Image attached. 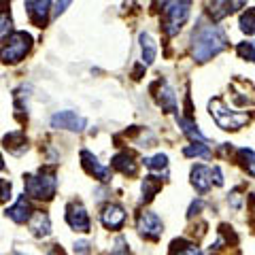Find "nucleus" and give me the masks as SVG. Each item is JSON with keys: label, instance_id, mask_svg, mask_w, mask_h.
<instances>
[{"label": "nucleus", "instance_id": "f257e3e1", "mask_svg": "<svg viewBox=\"0 0 255 255\" xmlns=\"http://www.w3.org/2000/svg\"><path fill=\"white\" fill-rule=\"evenodd\" d=\"M228 49V36L219 26L206 21H198L191 34V55L196 62H209L215 55Z\"/></svg>", "mask_w": 255, "mask_h": 255}, {"label": "nucleus", "instance_id": "f03ea898", "mask_svg": "<svg viewBox=\"0 0 255 255\" xmlns=\"http://www.w3.org/2000/svg\"><path fill=\"white\" fill-rule=\"evenodd\" d=\"M162 11V30L166 36L179 34L183 23L189 19L191 0H155Z\"/></svg>", "mask_w": 255, "mask_h": 255}, {"label": "nucleus", "instance_id": "7ed1b4c3", "mask_svg": "<svg viewBox=\"0 0 255 255\" xmlns=\"http://www.w3.org/2000/svg\"><path fill=\"white\" fill-rule=\"evenodd\" d=\"M26 194L34 200H45L49 202L55 196V189H58V179H55V170L53 168H38L34 174H28L26 177Z\"/></svg>", "mask_w": 255, "mask_h": 255}, {"label": "nucleus", "instance_id": "20e7f679", "mask_svg": "<svg viewBox=\"0 0 255 255\" xmlns=\"http://www.w3.org/2000/svg\"><path fill=\"white\" fill-rule=\"evenodd\" d=\"M209 111H211V117L215 119V124H217L221 130H238V128H243L249 122V115L228 109L221 98H213L209 102Z\"/></svg>", "mask_w": 255, "mask_h": 255}, {"label": "nucleus", "instance_id": "39448f33", "mask_svg": "<svg viewBox=\"0 0 255 255\" xmlns=\"http://www.w3.org/2000/svg\"><path fill=\"white\" fill-rule=\"evenodd\" d=\"M32 49V36L28 32H13V34L6 38L2 49H0V60L4 64H17L28 55V51Z\"/></svg>", "mask_w": 255, "mask_h": 255}, {"label": "nucleus", "instance_id": "423d86ee", "mask_svg": "<svg viewBox=\"0 0 255 255\" xmlns=\"http://www.w3.org/2000/svg\"><path fill=\"white\" fill-rule=\"evenodd\" d=\"M136 230L140 232V236L149 238V241H157V238L162 236V232H164V223L155 213L142 211L136 217Z\"/></svg>", "mask_w": 255, "mask_h": 255}, {"label": "nucleus", "instance_id": "0eeeda50", "mask_svg": "<svg viewBox=\"0 0 255 255\" xmlns=\"http://www.w3.org/2000/svg\"><path fill=\"white\" fill-rule=\"evenodd\" d=\"M66 221H68V226L73 228L75 232L87 234V232H90V228H92L90 215H87L85 206H83L81 202H70V204L66 206Z\"/></svg>", "mask_w": 255, "mask_h": 255}, {"label": "nucleus", "instance_id": "6e6552de", "mask_svg": "<svg viewBox=\"0 0 255 255\" xmlns=\"http://www.w3.org/2000/svg\"><path fill=\"white\" fill-rule=\"evenodd\" d=\"M87 126L85 117L77 115L75 111H60L51 117V128L55 130H70V132H81Z\"/></svg>", "mask_w": 255, "mask_h": 255}, {"label": "nucleus", "instance_id": "1a4fd4ad", "mask_svg": "<svg viewBox=\"0 0 255 255\" xmlns=\"http://www.w3.org/2000/svg\"><path fill=\"white\" fill-rule=\"evenodd\" d=\"M23 6L28 11L30 21L36 28H45L47 19H49V9H51V0H23Z\"/></svg>", "mask_w": 255, "mask_h": 255}, {"label": "nucleus", "instance_id": "9d476101", "mask_svg": "<svg viewBox=\"0 0 255 255\" xmlns=\"http://www.w3.org/2000/svg\"><path fill=\"white\" fill-rule=\"evenodd\" d=\"M126 209L122 204H107L100 213V221L107 230H119L126 223Z\"/></svg>", "mask_w": 255, "mask_h": 255}, {"label": "nucleus", "instance_id": "9b49d317", "mask_svg": "<svg viewBox=\"0 0 255 255\" xmlns=\"http://www.w3.org/2000/svg\"><path fill=\"white\" fill-rule=\"evenodd\" d=\"M81 164H83L85 172L92 174L94 179H98V181H109L111 179V170L107 168V166L98 164V159H96L90 151H81Z\"/></svg>", "mask_w": 255, "mask_h": 255}, {"label": "nucleus", "instance_id": "f8f14e48", "mask_svg": "<svg viewBox=\"0 0 255 255\" xmlns=\"http://www.w3.org/2000/svg\"><path fill=\"white\" fill-rule=\"evenodd\" d=\"M32 213H34V211H32L30 200H28L26 196H19L17 202H15L11 209H6V217L13 219L15 223H26V221H30Z\"/></svg>", "mask_w": 255, "mask_h": 255}, {"label": "nucleus", "instance_id": "ddd939ff", "mask_svg": "<svg viewBox=\"0 0 255 255\" xmlns=\"http://www.w3.org/2000/svg\"><path fill=\"white\" fill-rule=\"evenodd\" d=\"M28 228L36 238H47L49 232H51L49 215L43 213V211H34L32 213V217H30V221H28Z\"/></svg>", "mask_w": 255, "mask_h": 255}, {"label": "nucleus", "instance_id": "4468645a", "mask_svg": "<svg viewBox=\"0 0 255 255\" xmlns=\"http://www.w3.org/2000/svg\"><path fill=\"white\" fill-rule=\"evenodd\" d=\"M247 4V0H215L211 4V15L213 19H223L230 13H236L238 9H243Z\"/></svg>", "mask_w": 255, "mask_h": 255}, {"label": "nucleus", "instance_id": "2eb2a0df", "mask_svg": "<svg viewBox=\"0 0 255 255\" xmlns=\"http://www.w3.org/2000/svg\"><path fill=\"white\" fill-rule=\"evenodd\" d=\"M111 166H113L115 170H119L126 177H134L138 170V164L134 162L132 153H128V151H122V153H117L113 159H111Z\"/></svg>", "mask_w": 255, "mask_h": 255}, {"label": "nucleus", "instance_id": "dca6fc26", "mask_svg": "<svg viewBox=\"0 0 255 255\" xmlns=\"http://www.w3.org/2000/svg\"><path fill=\"white\" fill-rule=\"evenodd\" d=\"M159 85V92H157V102L166 113H174L177 111V94H174L172 87L166 83V81H157Z\"/></svg>", "mask_w": 255, "mask_h": 255}, {"label": "nucleus", "instance_id": "f3484780", "mask_svg": "<svg viewBox=\"0 0 255 255\" xmlns=\"http://www.w3.org/2000/svg\"><path fill=\"white\" fill-rule=\"evenodd\" d=\"M2 142H4V149L9 151V153H13V155H23V153H26V149H28L26 134H23L21 130L6 134Z\"/></svg>", "mask_w": 255, "mask_h": 255}, {"label": "nucleus", "instance_id": "a211bd4d", "mask_svg": "<svg viewBox=\"0 0 255 255\" xmlns=\"http://www.w3.org/2000/svg\"><path fill=\"white\" fill-rule=\"evenodd\" d=\"M211 183H213V177H211L209 166H194V170H191V185L200 194H204V191H209Z\"/></svg>", "mask_w": 255, "mask_h": 255}, {"label": "nucleus", "instance_id": "6ab92c4d", "mask_svg": "<svg viewBox=\"0 0 255 255\" xmlns=\"http://www.w3.org/2000/svg\"><path fill=\"white\" fill-rule=\"evenodd\" d=\"M138 38H140V55H142V64H145V66H149V64H153L155 53H157L155 41L147 34V32H142Z\"/></svg>", "mask_w": 255, "mask_h": 255}, {"label": "nucleus", "instance_id": "aec40b11", "mask_svg": "<svg viewBox=\"0 0 255 255\" xmlns=\"http://www.w3.org/2000/svg\"><path fill=\"white\" fill-rule=\"evenodd\" d=\"M170 255H202V251L198 249L194 243H187V241H172L170 245Z\"/></svg>", "mask_w": 255, "mask_h": 255}, {"label": "nucleus", "instance_id": "412c9836", "mask_svg": "<svg viewBox=\"0 0 255 255\" xmlns=\"http://www.w3.org/2000/svg\"><path fill=\"white\" fill-rule=\"evenodd\" d=\"M159 189H162V181L155 177H145V181H142V202H151Z\"/></svg>", "mask_w": 255, "mask_h": 255}, {"label": "nucleus", "instance_id": "4be33fe9", "mask_svg": "<svg viewBox=\"0 0 255 255\" xmlns=\"http://www.w3.org/2000/svg\"><path fill=\"white\" fill-rule=\"evenodd\" d=\"M183 155L185 157H202V159H209L211 157V149L204 145V142H191L183 149Z\"/></svg>", "mask_w": 255, "mask_h": 255}, {"label": "nucleus", "instance_id": "5701e85b", "mask_svg": "<svg viewBox=\"0 0 255 255\" xmlns=\"http://www.w3.org/2000/svg\"><path fill=\"white\" fill-rule=\"evenodd\" d=\"M145 166L149 170H155V172H162L168 168V157H166L164 153H157L153 157H145Z\"/></svg>", "mask_w": 255, "mask_h": 255}, {"label": "nucleus", "instance_id": "b1692460", "mask_svg": "<svg viewBox=\"0 0 255 255\" xmlns=\"http://www.w3.org/2000/svg\"><path fill=\"white\" fill-rule=\"evenodd\" d=\"M238 157H241L245 170L249 172L251 177H255V151H251V149H241V151H238Z\"/></svg>", "mask_w": 255, "mask_h": 255}, {"label": "nucleus", "instance_id": "393cba45", "mask_svg": "<svg viewBox=\"0 0 255 255\" xmlns=\"http://www.w3.org/2000/svg\"><path fill=\"white\" fill-rule=\"evenodd\" d=\"M241 30L245 34H255V9H247L241 15Z\"/></svg>", "mask_w": 255, "mask_h": 255}, {"label": "nucleus", "instance_id": "a878e982", "mask_svg": "<svg viewBox=\"0 0 255 255\" xmlns=\"http://www.w3.org/2000/svg\"><path fill=\"white\" fill-rule=\"evenodd\" d=\"M236 53L247 62H255V41H245L236 47Z\"/></svg>", "mask_w": 255, "mask_h": 255}, {"label": "nucleus", "instance_id": "bb28decb", "mask_svg": "<svg viewBox=\"0 0 255 255\" xmlns=\"http://www.w3.org/2000/svg\"><path fill=\"white\" fill-rule=\"evenodd\" d=\"M11 30H13V21H11L9 11H0V38L11 36L13 34Z\"/></svg>", "mask_w": 255, "mask_h": 255}, {"label": "nucleus", "instance_id": "cd10ccee", "mask_svg": "<svg viewBox=\"0 0 255 255\" xmlns=\"http://www.w3.org/2000/svg\"><path fill=\"white\" fill-rule=\"evenodd\" d=\"M11 198V181L0 179V204L6 202Z\"/></svg>", "mask_w": 255, "mask_h": 255}, {"label": "nucleus", "instance_id": "c85d7f7f", "mask_svg": "<svg viewBox=\"0 0 255 255\" xmlns=\"http://www.w3.org/2000/svg\"><path fill=\"white\" fill-rule=\"evenodd\" d=\"M70 2H73V0H58V2H55V11H53L55 17H58V15H62L64 11H66L68 6H70Z\"/></svg>", "mask_w": 255, "mask_h": 255}, {"label": "nucleus", "instance_id": "c756f323", "mask_svg": "<svg viewBox=\"0 0 255 255\" xmlns=\"http://www.w3.org/2000/svg\"><path fill=\"white\" fill-rule=\"evenodd\" d=\"M113 255H128V249H126V241H124V238H117L115 249H113Z\"/></svg>", "mask_w": 255, "mask_h": 255}, {"label": "nucleus", "instance_id": "7c9ffc66", "mask_svg": "<svg viewBox=\"0 0 255 255\" xmlns=\"http://www.w3.org/2000/svg\"><path fill=\"white\" fill-rule=\"evenodd\" d=\"M75 253H77V255H87V253H90V245H87L85 241L77 243V245H75Z\"/></svg>", "mask_w": 255, "mask_h": 255}, {"label": "nucleus", "instance_id": "2f4dec72", "mask_svg": "<svg viewBox=\"0 0 255 255\" xmlns=\"http://www.w3.org/2000/svg\"><path fill=\"white\" fill-rule=\"evenodd\" d=\"M47 255H64V251L60 249V247H53V249H51L49 253H47Z\"/></svg>", "mask_w": 255, "mask_h": 255}, {"label": "nucleus", "instance_id": "473e14b6", "mask_svg": "<svg viewBox=\"0 0 255 255\" xmlns=\"http://www.w3.org/2000/svg\"><path fill=\"white\" fill-rule=\"evenodd\" d=\"M4 168V162H2V157H0V170H2Z\"/></svg>", "mask_w": 255, "mask_h": 255}, {"label": "nucleus", "instance_id": "72a5a7b5", "mask_svg": "<svg viewBox=\"0 0 255 255\" xmlns=\"http://www.w3.org/2000/svg\"><path fill=\"white\" fill-rule=\"evenodd\" d=\"M13 255H21V253H13Z\"/></svg>", "mask_w": 255, "mask_h": 255}]
</instances>
